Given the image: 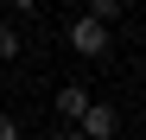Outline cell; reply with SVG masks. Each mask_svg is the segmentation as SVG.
I'll return each mask as SVG.
<instances>
[{
  "instance_id": "6da1fadb",
  "label": "cell",
  "mask_w": 146,
  "mask_h": 140,
  "mask_svg": "<svg viewBox=\"0 0 146 140\" xmlns=\"http://www.w3.org/2000/svg\"><path fill=\"white\" fill-rule=\"evenodd\" d=\"M108 45H114V32H108V19H95V13H76L70 19V51L76 57H108Z\"/></svg>"
},
{
  "instance_id": "7a4b0ae2",
  "label": "cell",
  "mask_w": 146,
  "mask_h": 140,
  "mask_svg": "<svg viewBox=\"0 0 146 140\" xmlns=\"http://www.w3.org/2000/svg\"><path fill=\"white\" fill-rule=\"evenodd\" d=\"M76 134H83V140H114V134H121V108H114V102H89V108L76 115Z\"/></svg>"
},
{
  "instance_id": "3957f363",
  "label": "cell",
  "mask_w": 146,
  "mask_h": 140,
  "mask_svg": "<svg viewBox=\"0 0 146 140\" xmlns=\"http://www.w3.org/2000/svg\"><path fill=\"white\" fill-rule=\"evenodd\" d=\"M83 108H89V89H83V83H64L57 96H51V115H57V121H76Z\"/></svg>"
},
{
  "instance_id": "277c9868",
  "label": "cell",
  "mask_w": 146,
  "mask_h": 140,
  "mask_svg": "<svg viewBox=\"0 0 146 140\" xmlns=\"http://www.w3.org/2000/svg\"><path fill=\"white\" fill-rule=\"evenodd\" d=\"M19 51H26V45H19V26H7V19H0V64H13Z\"/></svg>"
},
{
  "instance_id": "5b68a950",
  "label": "cell",
  "mask_w": 146,
  "mask_h": 140,
  "mask_svg": "<svg viewBox=\"0 0 146 140\" xmlns=\"http://www.w3.org/2000/svg\"><path fill=\"white\" fill-rule=\"evenodd\" d=\"M121 7H127V0H83V13H95V19H114Z\"/></svg>"
},
{
  "instance_id": "8992f818",
  "label": "cell",
  "mask_w": 146,
  "mask_h": 140,
  "mask_svg": "<svg viewBox=\"0 0 146 140\" xmlns=\"http://www.w3.org/2000/svg\"><path fill=\"white\" fill-rule=\"evenodd\" d=\"M0 140H19V121H13V115H0Z\"/></svg>"
},
{
  "instance_id": "52a82bcc",
  "label": "cell",
  "mask_w": 146,
  "mask_h": 140,
  "mask_svg": "<svg viewBox=\"0 0 146 140\" xmlns=\"http://www.w3.org/2000/svg\"><path fill=\"white\" fill-rule=\"evenodd\" d=\"M51 140H83V134H76V121H64V127H57Z\"/></svg>"
},
{
  "instance_id": "ba28073f",
  "label": "cell",
  "mask_w": 146,
  "mask_h": 140,
  "mask_svg": "<svg viewBox=\"0 0 146 140\" xmlns=\"http://www.w3.org/2000/svg\"><path fill=\"white\" fill-rule=\"evenodd\" d=\"M7 7H13V13H32V7H44V0H7Z\"/></svg>"
},
{
  "instance_id": "9c48e42d",
  "label": "cell",
  "mask_w": 146,
  "mask_h": 140,
  "mask_svg": "<svg viewBox=\"0 0 146 140\" xmlns=\"http://www.w3.org/2000/svg\"><path fill=\"white\" fill-rule=\"evenodd\" d=\"M140 89H146V77H140Z\"/></svg>"
}]
</instances>
